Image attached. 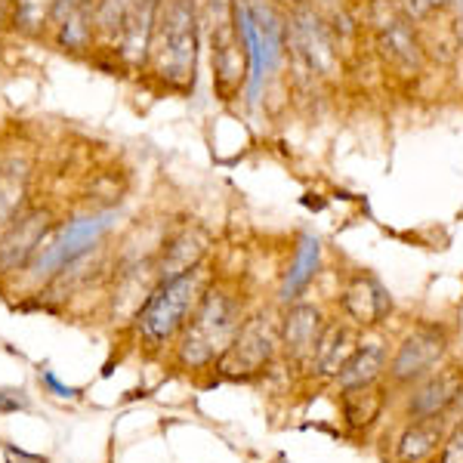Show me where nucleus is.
I'll use <instances>...</instances> for the list:
<instances>
[{"mask_svg":"<svg viewBox=\"0 0 463 463\" xmlns=\"http://www.w3.org/2000/svg\"><path fill=\"white\" fill-rule=\"evenodd\" d=\"M201 34H204V28H201L192 0H164L146 69L148 78L167 93H195Z\"/></svg>","mask_w":463,"mask_h":463,"instance_id":"1","label":"nucleus"},{"mask_svg":"<svg viewBox=\"0 0 463 463\" xmlns=\"http://www.w3.org/2000/svg\"><path fill=\"white\" fill-rule=\"evenodd\" d=\"M241 327V306L232 290L220 285H207L192 312L185 334L179 340V362L185 368H204L213 358L226 353L232 337Z\"/></svg>","mask_w":463,"mask_h":463,"instance_id":"2","label":"nucleus"},{"mask_svg":"<svg viewBox=\"0 0 463 463\" xmlns=\"http://www.w3.org/2000/svg\"><path fill=\"white\" fill-rule=\"evenodd\" d=\"M207 288L204 266H195L174 279H158V285L148 290L146 303L137 312V331L139 337L152 346H164L174 340L185 325Z\"/></svg>","mask_w":463,"mask_h":463,"instance_id":"3","label":"nucleus"},{"mask_svg":"<svg viewBox=\"0 0 463 463\" xmlns=\"http://www.w3.org/2000/svg\"><path fill=\"white\" fill-rule=\"evenodd\" d=\"M275 346H281L279 327H275V321L266 312H257L248 321H241V327L232 337L226 353L216 358V371L229 380L253 377L272 362Z\"/></svg>","mask_w":463,"mask_h":463,"instance_id":"4","label":"nucleus"},{"mask_svg":"<svg viewBox=\"0 0 463 463\" xmlns=\"http://www.w3.org/2000/svg\"><path fill=\"white\" fill-rule=\"evenodd\" d=\"M211 43V74H213V93L220 102H235L241 96V90L248 87V62H250V43L241 32V22H235L216 28L207 34Z\"/></svg>","mask_w":463,"mask_h":463,"instance_id":"5","label":"nucleus"},{"mask_svg":"<svg viewBox=\"0 0 463 463\" xmlns=\"http://www.w3.org/2000/svg\"><path fill=\"white\" fill-rule=\"evenodd\" d=\"M56 232V216L50 207H25L0 235V275H16L32 266L43 241Z\"/></svg>","mask_w":463,"mask_h":463,"instance_id":"6","label":"nucleus"},{"mask_svg":"<svg viewBox=\"0 0 463 463\" xmlns=\"http://www.w3.org/2000/svg\"><path fill=\"white\" fill-rule=\"evenodd\" d=\"M377 37V50L380 56L386 59V65L405 71V74H417L427 62V53H423L420 34H417V22L402 10V4L390 6L383 19H377L374 28Z\"/></svg>","mask_w":463,"mask_h":463,"instance_id":"7","label":"nucleus"},{"mask_svg":"<svg viewBox=\"0 0 463 463\" xmlns=\"http://www.w3.org/2000/svg\"><path fill=\"white\" fill-rule=\"evenodd\" d=\"M448 353V340L439 327L423 325L417 331H411L405 340L399 343L390 364V377L395 383H420L423 377H430L439 368V362Z\"/></svg>","mask_w":463,"mask_h":463,"instance_id":"8","label":"nucleus"},{"mask_svg":"<svg viewBox=\"0 0 463 463\" xmlns=\"http://www.w3.org/2000/svg\"><path fill=\"white\" fill-rule=\"evenodd\" d=\"M164 0H133L130 10H127L121 37L115 43V59L118 65L133 74H146L148 69V56H152V37L155 25H158V13H161Z\"/></svg>","mask_w":463,"mask_h":463,"instance_id":"9","label":"nucleus"},{"mask_svg":"<svg viewBox=\"0 0 463 463\" xmlns=\"http://www.w3.org/2000/svg\"><path fill=\"white\" fill-rule=\"evenodd\" d=\"M50 41L59 53L87 56L99 50V28H96V4L59 0L50 19Z\"/></svg>","mask_w":463,"mask_h":463,"instance_id":"10","label":"nucleus"},{"mask_svg":"<svg viewBox=\"0 0 463 463\" xmlns=\"http://www.w3.org/2000/svg\"><path fill=\"white\" fill-rule=\"evenodd\" d=\"M340 306L355 327H374L392 312V297L374 272H355L340 290Z\"/></svg>","mask_w":463,"mask_h":463,"instance_id":"11","label":"nucleus"},{"mask_svg":"<svg viewBox=\"0 0 463 463\" xmlns=\"http://www.w3.org/2000/svg\"><path fill=\"white\" fill-rule=\"evenodd\" d=\"M325 325H327L325 312H321L316 303H290L285 318H281V325H279V337H281L285 353L294 358V362H309Z\"/></svg>","mask_w":463,"mask_h":463,"instance_id":"12","label":"nucleus"},{"mask_svg":"<svg viewBox=\"0 0 463 463\" xmlns=\"http://www.w3.org/2000/svg\"><path fill=\"white\" fill-rule=\"evenodd\" d=\"M463 395V380L454 371H432L430 377L420 380L408 399V417L423 420V417H442L448 408Z\"/></svg>","mask_w":463,"mask_h":463,"instance_id":"13","label":"nucleus"},{"mask_svg":"<svg viewBox=\"0 0 463 463\" xmlns=\"http://www.w3.org/2000/svg\"><path fill=\"white\" fill-rule=\"evenodd\" d=\"M355 346H358V337H355L353 325H346V321H327L316 343V353H312V364H316V371L321 377L337 380L343 364L355 353Z\"/></svg>","mask_w":463,"mask_h":463,"instance_id":"14","label":"nucleus"},{"mask_svg":"<svg viewBox=\"0 0 463 463\" xmlns=\"http://www.w3.org/2000/svg\"><path fill=\"white\" fill-rule=\"evenodd\" d=\"M207 253V238L201 229H183L164 244L161 250V263H158V279H174V275H183L189 269H195L204 263Z\"/></svg>","mask_w":463,"mask_h":463,"instance_id":"15","label":"nucleus"},{"mask_svg":"<svg viewBox=\"0 0 463 463\" xmlns=\"http://www.w3.org/2000/svg\"><path fill=\"white\" fill-rule=\"evenodd\" d=\"M28 179H32V170L25 161H0V235L28 207Z\"/></svg>","mask_w":463,"mask_h":463,"instance_id":"16","label":"nucleus"},{"mask_svg":"<svg viewBox=\"0 0 463 463\" xmlns=\"http://www.w3.org/2000/svg\"><path fill=\"white\" fill-rule=\"evenodd\" d=\"M445 427L442 417H423V420H411L399 436V445H395V454H399L402 463H420L427 460L439 445H442Z\"/></svg>","mask_w":463,"mask_h":463,"instance_id":"17","label":"nucleus"},{"mask_svg":"<svg viewBox=\"0 0 463 463\" xmlns=\"http://www.w3.org/2000/svg\"><path fill=\"white\" fill-rule=\"evenodd\" d=\"M383 371H386L383 343H358L355 353L349 355V362L343 364V371L337 374V383H340V390L371 386V383H377Z\"/></svg>","mask_w":463,"mask_h":463,"instance_id":"18","label":"nucleus"},{"mask_svg":"<svg viewBox=\"0 0 463 463\" xmlns=\"http://www.w3.org/2000/svg\"><path fill=\"white\" fill-rule=\"evenodd\" d=\"M56 4L59 0H13L6 25L19 37L43 41V37H50V19H53Z\"/></svg>","mask_w":463,"mask_h":463,"instance_id":"19","label":"nucleus"},{"mask_svg":"<svg viewBox=\"0 0 463 463\" xmlns=\"http://www.w3.org/2000/svg\"><path fill=\"white\" fill-rule=\"evenodd\" d=\"M318 269V241L312 235H306L297 248V257H294V266L288 269V279H285V288H281V300L290 303L303 294L306 285L312 281Z\"/></svg>","mask_w":463,"mask_h":463,"instance_id":"20","label":"nucleus"},{"mask_svg":"<svg viewBox=\"0 0 463 463\" xmlns=\"http://www.w3.org/2000/svg\"><path fill=\"white\" fill-rule=\"evenodd\" d=\"M343 417L349 420V427H368L371 420L383 408V395L374 383L371 386H355V390H343Z\"/></svg>","mask_w":463,"mask_h":463,"instance_id":"21","label":"nucleus"},{"mask_svg":"<svg viewBox=\"0 0 463 463\" xmlns=\"http://www.w3.org/2000/svg\"><path fill=\"white\" fill-rule=\"evenodd\" d=\"M130 4L133 0H96V28H99V47L102 50H115Z\"/></svg>","mask_w":463,"mask_h":463,"instance_id":"22","label":"nucleus"},{"mask_svg":"<svg viewBox=\"0 0 463 463\" xmlns=\"http://www.w3.org/2000/svg\"><path fill=\"white\" fill-rule=\"evenodd\" d=\"M192 6H195L204 34H211V32H216V28L235 22L238 0H192Z\"/></svg>","mask_w":463,"mask_h":463,"instance_id":"23","label":"nucleus"},{"mask_svg":"<svg viewBox=\"0 0 463 463\" xmlns=\"http://www.w3.org/2000/svg\"><path fill=\"white\" fill-rule=\"evenodd\" d=\"M402 10L414 22H427L432 16H439V13L451 10V0H402Z\"/></svg>","mask_w":463,"mask_h":463,"instance_id":"24","label":"nucleus"},{"mask_svg":"<svg viewBox=\"0 0 463 463\" xmlns=\"http://www.w3.org/2000/svg\"><path fill=\"white\" fill-rule=\"evenodd\" d=\"M439 463H463V423L451 430V436L442 442V458Z\"/></svg>","mask_w":463,"mask_h":463,"instance_id":"25","label":"nucleus"},{"mask_svg":"<svg viewBox=\"0 0 463 463\" xmlns=\"http://www.w3.org/2000/svg\"><path fill=\"white\" fill-rule=\"evenodd\" d=\"M25 408H28L25 392H16V390L0 392V414H16V411H25Z\"/></svg>","mask_w":463,"mask_h":463,"instance_id":"26","label":"nucleus"},{"mask_svg":"<svg viewBox=\"0 0 463 463\" xmlns=\"http://www.w3.org/2000/svg\"><path fill=\"white\" fill-rule=\"evenodd\" d=\"M41 380L50 386V392L59 395V399H78V395H80V390H71V386H65L62 380L53 374V371H41Z\"/></svg>","mask_w":463,"mask_h":463,"instance_id":"27","label":"nucleus"},{"mask_svg":"<svg viewBox=\"0 0 463 463\" xmlns=\"http://www.w3.org/2000/svg\"><path fill=\"white\" fill-rule=\"evenodd\" d=\"M4 458H6V463H47V458H41V454H28L16 445H4Z\"/></svg>","mask_w":463,"mask_h":463,"instance_id":"28","label":"nucleus"},{"mask_svg":"<svg viewBox=\"0 0 463 463\" xmlns=\"http://www.w3.org/2000/svg\"><path fill=\"white\" fill-rule=\"evenodd\" d=\"M312 6H316L318 13H325V16H331V13L337 10H349V0H309Z\"/></svg>","mask_w":463,"mask_h":463,"instance_id":"29","label":"nucleus"},{"mask_svg":"<svg viewBox=\"0 0 463 463\" xmlns=\"http://www.w3.org/2000/svg\"><path fill=\"white\" fill-rule=\"evenodd\" d=\"M451 16H454V37H458L463 50V0H451Z\"/></svg>","mask_w":463,"mask_h":463,"instance_id":"30","label":"nucleus"},{"mask_svg":"<svg viewBox=\"0 0 463 463\" xmlns=\"http://www.w3.org/2000/svg\"><path fill=\"white\" fill-rule=\"evenodd\" d=\"M281 4H285L288 10H290V6H306V4H309V0H281Z\"/></svg>","mask_w":463,"mask_h":463,"instance_id":"31","label":"nucleus"},{"mask_svg":"<svg viewBox=\"0 0 463 463\" xmlns=\"http://www.w3.org/2000/svg\"><path fill=\"white\" fill-rule=\"evenodd\" d=\"M78 4H96V0H78Z\"/></svg>","mask_w":463,"mask_h":463,"instance_id":"32","label":"nucleus"},{"mask_svg":"<svg viewBox=\"0 0 463 463\" xmlns=\"http://www.w3.org/2000/svg\"><path fill=\"white\" fill-rule=\"evenodd\" d=\"M399 4H402V0H399Z\"/></svg>","mask_w":463,"mask_h":463,"instance_id":"33","label":"nucleus"}]
</instances>
